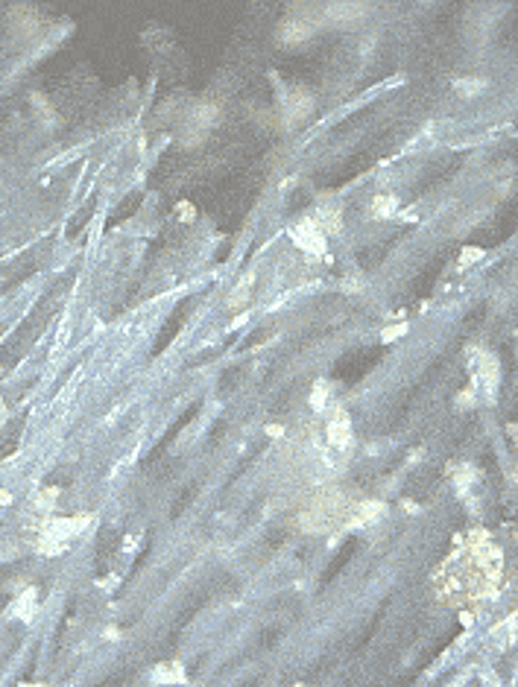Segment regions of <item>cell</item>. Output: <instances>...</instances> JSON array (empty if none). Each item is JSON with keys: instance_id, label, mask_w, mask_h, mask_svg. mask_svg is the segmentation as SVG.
Wrapping results in <instances>:
<instances>
[{"instance_id": "27", "label": "cell", "mask_w": 518, "mask_h": 687, "mask_svg": "<svg viewBox=\"0 0 518 687\" xmlns=\"http://www.w3.org/2000/svg\"><path fill=\"white\" fill-rule=\"evenodd\" d=\"M182 217L184 220H194V208H187V202H182Z\"/></svg>"}, {"instance_id": "20", "label": "cell", "mask_w": 518, "mask_h": 687, "mask_svg": "<svg viewBox=\"0 0 518 687\" xmlns=\"http://www.w3.org/2000/svg\"><path fill=\"white\" fill-rule=\"evenodd\" d=\"M407 322H395V325H390V328H384L381 330V342H392V340H398V337H404L407 334Z\"/></svg>"}, {"instance_id": "17", "label": "cell", "mask_w": 518, "mask_h": 687, "mask_svg": "<svg viewBox=\"0 0 518 687\" xmlns=\"http://www.w3.org/2000/svg\"><path fill=\"white\" fill-rule=\"evenodd\" d=\"M328 398H331V386H328V381H316L314 384V392H311V410L314 413H322Z\"/></svg>"}, {"instance_id": "21", "label": "cell", "mask_w": 518, "mask_h": 687, "mask_svg": "<svg viewBox=\"0 0 518 687\" xmlns=\"http://www.w3.org/2000/svg\"><path fill=\"white\" fill-rule=\"evenodd\" d=\"M56 494H59V488H47V491H41V494L35 497V509H38V512H50V509H53V501H56Z\"/></svg>"}, {"instance_id": "19", "label": "cell", "mask_w": 518, "mask_h": 687, "mask_svg": "<svg viewBox=\"0 0 518 687\" xmlns=\"http://www.w3.org/2000/svg\"><path fill=\"white\" fill-rule=\"evenodd\" d=\"M475 477H478V471H475L472 465H460V468H454V483H457L460 491H465L468 486H472Z\"/></svg>"}, {"instance_id": "5", "label": "cell", "mask_w": 518, "mask_h": 687, "mask_svg": "<svg viewBox=\"0 0 518 687\" xmlns=\"http://www.w3.org/2000/svg\"><path fill=\"white\" fill-rule=\"evenodd\" d=\"M281 106H285V111H281V114H285L287 126H296V123H302L304 117L314 111V97H311L308 91L293 88L287 94H281Z\"/></svg>"}, {"instance_id": "22", "label": "cell", "mask_w": 518, "mask_h": 687, "mask_svg": "<svg viewBox=\"0 0 518 687\" xmlns=\"http://www.w3.org/2000/svg\"><path fill=\"white\" fill-rule=\"evenodd\" d=\"M483 255H486L483 249H478V246H468V249H463V255H460V264H457V267H460V269H465L468 264H475V260H480Z\"/></svg>"}, {"instance_id": "6", "label": "cell", "mask_w": 518, "mask_h": 687, "mask_svg": "<svg viewBox=\"0 0 518 687\" xmlns=\"http://www.w3.org/2000/svg\"><path fill=\"white\" fill-rule=\"evenodd\" d=\"M290 240L302 249V252H311V255H325V234L319 231V225L314 220H302L290 228Z\"/></svg>"}, {"instance_id": "12", "label": "cell", "mask_w": 518, "mask_h": 687, "mask_svg": "<svg viewBox=\"0 0 518 687\" xmlns=\"http://www.w3.org/2000/svg\"><path fill=\"white\" fill-rule=\"evenodd\" d=\"M316 225H319V231L322 234H340L343 231V211H340V205H334V208H319L316 211V217H311Z\"/></svg>"}, {"instance_id": "14", "label": "cell", "mask_w": 518, "mask_h": 687, "mask_svg": "<svg viewBox=\"0 0 518 687\" xmlns=\"http://www.w3.org/2000/svg\"><path fill=\"white\" fill-rule=\"evenodd\" d=\"M12 614H15L18 620H23V623H30V620H33V614H35V588H27V591H23V594L15 600Z\"/></svg>"}, {"instance_id": "9", "label": "cell", "mask_w": 518, "mask_h": 687, "mask_svg": "<svg viewBox=\"0 0 518 687\" xmlns=\"http://www.w3.org/2000/svg\"><path fill=\"white\" fill-rule=\"evenodd\" d=\"M314 35V23L304 21V18H287L285 23L278 27V44H299V41H308Z\"/></svg>"}, {"instance_id": "4", "label": "cell", "mask_w": 518, "mask_h": 687, "mask_svg": "<svg viewBox=\"0 0 518 687\" xmlns=\"http://www.w3.org/2000/svg\"><path fill=\"white\" fill-rule=\"evenodd\" d=\"M478 354V374H475V384L483 386L486 398L495 401L498 398V386H501V363L495 354H489L486 348H475Z\"/></svg>"}, {"instance_id": "29", "label": "cell", "mask_w": 518, "mask_h": 687, "mask_svg": "<svg viewBox=\"0 0 518 687\" xmlns=\"http://www.w3.org/2000/svg\"><path fill=\"white\" fill-rule=\"evenodd\" d=\"M12 497H9V491H0V503H9Z\"/></svg>"}, {"instance_id": "15", "label": "cell", "mask_w": 518, "mask_h": 687, "mask_svg": "<svg viewBox=\"0 0 518 687\" xmlns=\"http://www.w3.org/2000/svg\"><path fill=\"white\" fill-rule=\"evenodd\" d=\"M395 211H398V199L392 194H384V196H375L372 199V217L390 220V217H395Z\"/></svg>"}, {"instance_id": "2", "label": "cell", "mask_w": 518, "mask_h": 687, "mask_svg": "<svg viewBox=\"0 0 518 687\" xmlns=\"http://www.w3.org/2000/svg\"><path fill=\"white\" fill-rule=\"evenodd\" d=\"M91 515H77V518H44V524L38 527V541L35 547L44 556H59L67 550V544L77 535H82L91 524Z\"/></svg>"}, {"instance_id": "24", "label": "cell", "mask_w": 518, "mask_h": 687, "mask_svg": "<svg viewBox=\"0 0 518 687\" xmlns=\"http://www.w3.org/2000/svg\"><path fill=\"white\" fill-rule=\"evenodd\" d=\"M267 436H272V439L285 436V428H281V424H267Z\"/></svg>"}, {"instance_id": "23", "label": "cell", "mask_w": 518, "mask_h": 687, "mask_svg": "<svg viewBox=\"0 0 518 687\" xmlns=\"http://www.w3.org/2000/svg\"><path fill=\"white\" fill-rule=\"evenodd\" d=\"M457 407H460V410L475 407V386H468V389H463V392L457 395Z\"/></svg>"}, {"instance_id": "16", "label": "cell", "mask_w": 518, "mask_h": 687, "mask_svg": "<svg viewBox=\"0 0 518 687\" xmlns=\"http://www.w3.org/2000/svg\"><path fill=\"white\" fill-rule=\"evenodd\" d=\"M249 290H252V275H243V281L234 287L231 293H228V298H226V307L228 311H238V307H243L246 301H249Z\"/></svg>"}, {"instance_id": "7", "label": "cell", "mask_w": 518, "mask_h": 687, "mask_svg": "<svg viewBox=\"0 0 518 687\" xmlns=\"http://www.w3.org/2000/svg\"><path fill=\"white\" fill-rule=\"evenodd\" d=\"M351 515L343 520V532L348 530H360V527H369L375 520H381L387 515V503L384 501H360L355 509H348Z\"/></svg>"}, {"instance_id": "18", "label": "cell", "mask_w": 518, "mask_h": 687, "mask_svg": "<svg viewBox=\"0 0 518 687\" xmlns=\"http://www.w3.org/2000/svg\"><path fill=\"white\" fill-rule=\"evenodd\" d=\"M486 88V79H454V91L460 97H478Z\"/></svg>"}, {"instance_id": "13", "label": "cell", "mask_w": 518, "mask_h": 687, "mask_svg": "<svg viewBox=\"0 0 518 687\" xmlns=\"http://www.w3.org/2000/svg\"><path fill=\"white\" fill-rule=\"evenodd\" d=\"M363 12H366L363 4H331V6H328V21H334V23H355V21L363 18Z\"/></svg>"}, {"instance_id": "25", "label": "cell", "mask_w": 518, "mask_h": 687, "mask_svg": "<svg viewBox=\"0 0 518 687\" xmlns=\"http://www.w3.org/2000/svg\"><path fill=\"white\" fill-rule=\"evenodd\" d=\"M343 290H346V293H358V290H360V281H346V284H343Z\"/></svg>"}, {"instance_id": "8", "label": "cell", "mask_w": 518, "mask_h": 687, "mask_svg": "<svg viewBox=\"0 0 518 687\" xmlns=\"http://www.w3.org/2000/svg\"><path fill=\"white\" fill-rule=\"evenodd\" d=\"M348 442H351V421L346 410H334V415L328 418V445L337 447V451H346Z\"/></svg>"}, {"instance_id": "1", "label": "cell", "mask_w": 518, "mask_h": 687, "mask_svg": "<svg viewBox=\"0 0 518 687\" xmlns=\"http://www.w3.org/2000/svg\"><path fill=\"white\" fill-rule=\"evenodd\" d=\"M504 574V556L501 547L492 544L486 530H475L465 538L460 550H454L439 574L434 576L436 594L448 605H463L489 597L498 588Z\"/></svg>"}, {"instance_id": "28", "label": "cell", "mask_w": 518, "mask_h": 687, "mask_svg": "<svg viewBox=\"0 0 518 687\" xmlns=\"http://www.w3.org/2000/svg\"><path fill=\"white\" fill-rule=\"evenodd\" d=\"M6 421V404H4V398H0V424Z\"/></svg>"}, {"instance_id": "26", "label": "cell", "mask_w": 518, "mask_h": 687, "mask_svg": "<svg viewBox=\"0 0 518 687\" xmlns=\"http://www.w3.org/2000/svg\"><path fill=\"white\" fill-rule=\"evenodd\" d=\"M402 506H404V512H407V515H419V506H416L413 501H404Z\"/></svg>"}, {"instance_id": "11", "label": "cell", "mask_w": 518, "mask_h": 687, "mask_svg": "<svg viewBox=\"0 0 518 687\" xmlns=\"http://www.w3.org/2000/svg\"><path fill=\"white\" fill-rule=\"evenodd\" d=\"M150 681L153 684H187V676H184V667L179 664V661H170V664L153 667Z\"/></svg>"}, {"instance_id": "10", "label": "cell", "mask_w": 518, "mask_h": 687, "mask_svg": "<svg viewBox=\"0 0 518 687\" xmlns=\"http://www.w3.org/2000/svg\"><path fill=\"white\" fill-rule=\"evenodd\" d=\"M220 121V108L214 106V103H202V106H197L194 111H191V129H194V140H199L211 126H214Z\"/></svg>"}, {"instance_id": "3", "label": "cell", "mask_w": 518, "mask_h": 687, "mask_svg": "<svg viewBox=\"0 0 518 687\" xmlns=\"http://www.w3.org/2000/svg\"><path fill=\"white\" fill-rule=\"evenodd\" d=\"M346 512H348V509H346L343 494H340L337 488H331V491L319 494L308 509H302V515H299V527H302L304 532L316 535V532L331 530Z\"/></svg>"}]
</instances>
